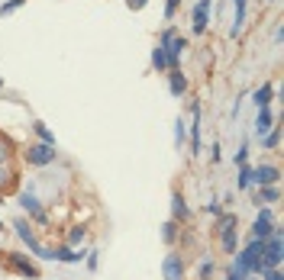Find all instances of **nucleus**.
Returning <instances> with one entry per match:
<instances>
[{"mask_svg": "<svg viewBox=\"0 0 284 280\" xmlns=\"http://www.w3.org/2000/svg\"><path fill=\"white\" fill-rule=\"evenodd\" d=\"M262 277H265V280H284L278 268H275V271H262Z\"/></svg>", "mask_w": 284, "mask_h": 280, "instance_id": "bb28decb", "label": "nucleus"}, {"mask_svg": "<svg viewBox=\"0 0 284 280\" xmlns=\"http://www.w3.org/2000/svg\"><path fill=\"white\" fill-rule=\"evenodd\" d=\"M23 3H26V0H6V3L0 6V13H13V10H19Z\"/></svg>", "mask_w": 284, "mask_h": 280, "instance_id": "b1692460", "label": "nucleus"}, {"mask_svg": "<svg viewBox=\"0 0 284 280\" xmlns=\"http://www.w3.org/2000/svg\"><path fill=\"white\" fill-rule=\"evenodd\" d=\"M278 187H275V184H272V187H262V193H259V200H265V203H278Z\"/></svg>", "mask_w": 284, "mask_h": 280, "instance_id": "aec40b11", "label": "nucleus"}, {"mask_svg": "<svg viewBox=\"0 0 284 280\" xmlns=\"http://www.w3.org/2000/svg\"><path fill=\"white\" fill-rule=\"evenodd\" d=\"M0 229H3V222H0Z\"/></svg>", "mask_w": 284, "mask_h": 280, "instance_id": "72a5a7b5", "label": "nucleus"}, {"mask_svg": "<svg viewBox=\"0 0 284 280\" xmlns=\"http://www.w3.org/2000/svg\"><path fill=\"white\" fill-rule=\"evenodd\" d=\"M178 3H181V0H168V3H165V16H168V19L174 16V10H178Z\"/></svg>", "mask_w": 284, "mask_h": 280, "instance_id": "a878e982", "label": "nucleus"}, {"mask_svg": "<svg viewBox=\"0 0 284 280\" xmlns=\"http://www.w3.org/2000/svg\"><path fill=\"white\" fill-rule=\"evenodd\" d=\"M213 0H197L194 6V32H207V10H210Z\"/></svg>", "mask_w": 284, "mask_h": 280, "instance_id": "1a4fd4ad", "label": "nucleus"}, {"mask_svg": "<svg viewBox=\"0 0 284 280\" xmlns=\"http://www.w3.org/2000/svg\"><path fill=\"white\" fill-rule=\"evenodd\" d=\"M207 213H213V216H220V206H216V200L207 203Z\"/></svg>", "mask_w": 284, "mask_h": 280, "instance_id": "2f4dec72", "label": "nucleus"}, {"mask_svg": "<svg viewBox=\"0 0 284 280\" xmlns=\"http://www.w3.org/2000/svg\"><path fill=\"white\" fill-rule=\"evenodd\" d=\"M233 3H236V23H233V29H229V32L236 36V32L242 29V19H246V0H233Z\"/></svg>", "mask_w": 284, "mask_h": 280, "instance_id": "4468645a", "label": "nucleus"}, {"mask_svg": "<svg viewBox=\"0 0 284 280\" xmlns=\"http://www.w3.org/2000/svg\"><path fill=\"white\" fill-rule=\"evenodd\" d=\"M275 129V116H272V110L268 106H259V116H255V135H268Z\"/></svg>", "mask_w": 284, "mask_h": 280, "instance_id": "423d86ee", "label": "nucleus"}, {"mask_svg": "<svg viewBox=\"0 0 284 280\" xmlns=\"http://www.w3.org/2000/svg\"><path fill=\"white\" fill-rule=\"evenodd\" d=\"M87 268H91V271L97 268V251H91V255H87Z\"/></svg>", "mask_w": 284, "mask_h": 280, "instance_id": "7c9ffc66", "label": "nucleus"}, {"mask_svg": "<svg viewBox=\"0 0 284 280\" xmlns=\"http://www.w3.org/2000/svg\"><path fill=\"white\" fill-rule=\"evenodd\" d=\"M0 87H3V81H0Z\"/></svg>", "mask_w": 284, "mask_h": 280, "instance_id": "473e14b6", "label": "nucleus"}, {"mask_svg": "<svg viewBox=\"0 0 284 280\" xmlns=\"http://www.w3.org/2000/svg\"><path fill=\"white\" fill-rule=\"evenodd\" d=\"M171 209H174V219H187V203L181 200V193L171 196Z\"/></svg>", "mask_w": 284, "mask_h": 280, "instance_id": "2eb2a0df", "label": "nucleus"}, {"mask_svg": "<svg viewBox=\"0 0 284 280\" xmlns=\"http://www.w3.org/2000/svg\"><path fill=\"white\" fill-rule=\"evenodd\" d=\"M252 235L259 238V242H265V238H272V235H275L272 209H262V213H259V219H255V225H252Z\"/></svg>", "mask_w": 284, "mask_h": 280, "instance_id": "20e7f679", "label": "nucleus"}, {"mask_svg": "<svg viewBox=\"0 0 284 280\" xmlns=\"http://www.w3.org/2000/svg\"><path fill=\"white\" fill-rule=\"evenodd\" d=\"M252 100H255V106H268L272 103V84H262L259 91L252 93Z\"/></svg>", "mask_w": 284, "mask_h": 280, "instance_id": "ddd939ff", "label": "nucleus"}, {"mask_svg": "<svg viewBox=\"0 0 284 280\" xmlns=\"http://www.w3.org/2000/svg\"><path fill=\"white\" fill-rule=\"evenodd\" d=\"M84 255H78V251H71V248H58V251H52V261H65V264H78Z\"/></svg>", "mask_w": 284, "mask_h": 280, "instance_id": "f8f14e48", "label": "nucleus"}, {"mask_svg": "<svg viewBox=\"0 0 284 280\" xmlns=\"http://www.w3.org/2000/svg\"><path fill=\"white\" fill-rule=\"evenodd\" d=\"M249 187H252V168L242 165L239 168V190H249Z\"/></svg>", "mask_w": 284, "mask_h": 280, "instance_id": "6ab92c4d", "label": "nucleus"}, {"mask_svg": "<svg viewBox=\"0 0 284 280\" xmlns=\"http://www.w3.org/2000/svg\"><path fill=\"white\" fill-rule=\"evenodd\" d=\"M278 168H272V165H259V168H252V184H259V187H272V184H278Z\"/></svg>", "mask_w": 284, "mask_h": 280, "instance_id": "39448f33", "label": "nucleus"}, {"mask_svg": "<svg viewBox=\"0 0 284 280\" xmlns=\"http://www.w3.org/2000/svg\"><path fill=\"white\" fill-rule=\"evenodd\" d=\"M174 145H184V119H178V122H174Z\"/></svg>", "mask_w": 284, "mask_h": 280, "instance_id": "4be33fe9", "label": "nucleus"}, {"mask_svg": "<svg viewBox=\"0 0 284 280\" xmlns=\"http://www.w3.org/2000/svg\"><path fill=\"white\" fill-rule=\"evenodd\" d=\"M81 242H84V229H74L68 235V245H81Z\"/></svg>", "mask_w": 284, "mask_h": 280, "instance_id": "393cba45", "label": "nucleus"}, {"mask_svg": "<svg viewBox=\"0 0 284 280\" xmlns=\"http://www.w3.org/2000/svg\"><path fill=\"white\" fill-rule=\"evenodd\" d=\"M278 142H281V132H278V129H272V132L265 135V148H278Z\"/></svg>", "mask_w": 284, "mask_h": 280, "instance_id": "5701e85b", "label": "nucleus"}, {"mask_svg": "<svg viewBox=\"0 0 284 280\" xmlns=\"http://www.w3.org/2000/svg\"><path fill=\"white\" fill-rule=\"evenodd\" d=\"M161 49H165V58H168V71H174L178 68V61H181V52L187 49V42H184V36H178L174 29H165V36H161Z\"/></svg>", "mask_w": 284, "mask_h": 280, "instance_id": "f257e3e1", "label": "nucleus"}, {"mask_svg": "<svg viewBox=\"0 0 284 280\" xmlns=\"http://www.w3.org/2000/svg\"><path fill=\"white\" fill-rule=\"evenodd\" d=\"M19 203H23V209H26L29 216H36L39 222H45V213H42V206H39V200H36L32 193H23V196H19Z\"/></svg>", "mask_w": 284, "mask_h": 280, "instance_id": "9d476101", "label": "nucleus"}, {"mask_svg": "<svg viewBox=\"0 0 284 280\" xmlns=\"http://www.w3.org/2000/svg\"><path fill=\"white\" fill-rule=\"evenodd\" d=\"M6 264H10L13 271H19V274H26V277H39V268L32 261H23L19 255H6Z\"/></svg>", "mask_w": 284, "mask_h": 280, "instance_id": "6e6552de", "label": "nucleus"}, {"mask_svg": "<svg viewBox=\"0 0 284 280\" xmlns=\"http://www.w3.org/2000/svg\"><path fill=\"white\" fill-rule=\"evenodd\" d=\"M26 161L36 168H45L55 161V145H45V142H39V145H29L26 148Z\"/></svg>", "mask_w": 284, "mask_h": 280, "instance_id": "7ed1b4c3", "label": "nucleus"}, {"mask_svg": "<svg viewBox=\"0 0 284 280\" xmlns=\"http://www.w3.org/2000/svg\"><path fill=\"white\" fill-rule=\"evenodd\" d=\"M32 129H36V132H39V139H42L45 145H55V135L49 132V126H45V122H36V126H32Z\"/></svg>", "mask_w": 284, "mask_h": 280, "instance_id": "a211bd4d", "label": "nucleus"}, {"mask_svg": "<svg viewBox=\"0 0 284 280\" xmlns=\"http://www.w3.org/2000/svg\"><path fill=\"white\" fill-rule=\"evenodd\" d=\"M191 148H194V155L200 152V119H197V113H194V126H191Z\"/></svg>", "mask_w": 284, "mask_h": 280, "instance_id": "f3484780", "label": "nucleus"}, {"mask_svg": "<svg viewBox=\"0 0 284 280\" xmlns=\"http://www.w3.org/2000/svg\"><path fill=\"white\" fill-rule=\"evenodd\" d=\"M174 229H178V225H174V219H168L165 225H161V238H165V242H174V235H178Z\"/></svg>", "mask_w": 284, "mask_h": 280, "instance_id": "412c9836", "label": "nucleus"}, {"mask_svg": "<svg viewBox=\"0 0 284 280\" xmlns=\"http://www.w3.org/2000/svg\"><path fill=\"white\" fill-rule=\"evenodd\" d=\"M168 78H171V81H168V84H171V93H174V97H184V91H187V81H184V74H181L178 68H174V71L168 74Z\"/></svg>", "mask_w": 284, "mask_h": 280, "instance_id": "9b49d317", "label": "nucleus"}, {"mask_svg": "<svg viewBox=\"0 0 284 280\" xmlns=\"http://www.w3.org/2000/svg\"><path fill=\"white\" fill-rule=\"evenodd\" d=\"M152 65L158 68V71H165V68H168V58H165V49H161V45H155V49H152Z\"/></svg>", "mask_w": 284, "mask_h": 280, "instance_id": "dca6fc26", "label": "nucleus"}, {"mask_svg": "<svg viewBox=\"0 0 284 280\" xmlns=\"http://www.w3.org/2000/svg\"><path fill=\"white\" fill-rule=\"evenodd\" d=\"M220 238H223V248H226L229 255H236V242H239V232H236V216H233V213L220 216Z\"/></svg>", "mask_w": 284, "mask_h": 280, "instance_id": "f03ea898", "label": "nucleus"}, {"mask_svg": "<svg viewBox=\"0 0 284 280\" xmlns=\"http://www.w3.org/2000/svg\"><path fill=\"white\" fill-rule=\"evenodd\" d=\"M246 158H249V152H246V148H239V152H236V165H246Z\"/></svg>", "mask_w": 284, "mask_h": 280, "instance_id": "c85d7f7f", "label": "nucleus"}, {"mask_svg": "<svg viewBox=\"0 0 284 280\" xmlns=\"http://www.w3.org/2000/svg\"><path fill=\"white\" fill-rule=\"evenodd\" d=\"M213 274V261H204L200 264V277H210Z\"/></svg>", "mask_w": 284, "mask_h": 280, "instance_id": "cd10ccee", "label": "nucleus"}, {"mask_svg": "<svg viewBox=\"0 0 284 280\" xmlns=\"http://www.w3.org/2000/svg\"><path fill=\"white\" fill-rule=\"evenodd\" d=\"M161 271H165V280H184V264H181L178 255H168Z\"/></svg>", "mask_w": 284, "mask_h": 280, "instance_id": "0eeeda50", "label": "nucleus"}, {"mask_svg": "<svg viewBox=\"0 0 284 280\" xmlns=\"http://www.w3.org/2000/svg\"><path fill=\"white\" fill-rule=\"evenodd\" d=\"M126 6H130V10H142V6H145V0H126Z\"/></svg>", "mask_w": 284, "mask_h": 280, "instance_id": "c756f323", "label": "nucleus"}]
</instances>
